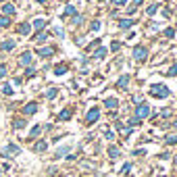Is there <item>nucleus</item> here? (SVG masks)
<instances>
[{
    "instance_id": "obj_24",
    "label": "nucleus",
    "mask_w": 177,
    "mask_h": 177,
    "mask_svg": "<svg viewBox=\"0 0 177 177\" xmlns=\"http://www.w3.org/2000/svg\"><path fill=\"white\" fill-rule=\"evenodd\" d=\"M156 10H158V4H152V6H148V10H146V13H148V15H154Z\"/></svg>"
},
{
    "instance_id": "obj_7",
    "label": "nucleus",
    "mask_w": 177,
    "mask_h": 177,
    "mask_svg": "<svg viewBox=\"0 0 177 177\" xmlns=\"http://www.w3.org/2000/svg\"><path fill=\"white\" fill-rule=\"evenodd\" d=\"M36 111H38V104L36 102H29V104L23 106V115H34Z\"/></svg>"
},
{
    "instance_id": "obj_27",
    "label": "nucleus",
    "mask_w": 177,
    "mask_h": 177,
    "mask_svg": "<svg viewBox=\"0 0 177 177\" xmlns=\"http://www.w3.org/2000/svg\"><path fill=\"white\" fill-rule=\"evenodd\" d=\"M65 15H67V17H69V15H75V6H67V8H65Z\"/></svg>"
},
{
    "instance_id": "obj_36",
    "label": "nucleus",
    "mask_w": 177,
    "mask_h": 177,
    "mask_svg": "<svg viewBox=\"0 0 177 177\" xmlns=\"http://www.w3.org/2000/svg\"><path fill=\"white\" fill-rule=\"evenodd\" d=\"M4 75H6V67H4V65H0V79H2Z\"/></svg>"
},
{
    "instance_id": "obj_9",
    "label": "nucleus",
    "mask_w": 177,
    "mask_h": 177,
    "mask_svg": "<svg viewBox=\"0 0 177 177\" xmlns=\"http://www.w3.org/2000/svg\"><path fill=\"white\" fill-rule=\"evenodd\" d=\"M131 25H133V19H121V21H119V27H121V29H129Z\"/></svg>"
},
{
    "instance_id": "obj_38",
    "label": "nucleus",
    "mask_w": 177,
    "mask_h": 177,
    "mask_svg": "<svg viewBox=\"0 0 177 177\" xmlns=\"http://www.w3.org/2000/svg\"><path fill=\"white\" fill-rule=\"evenodd\" d=\"M167 142H169V144H177V135H171V137H167Z\"/></svg>"
},
{
    "instance_id": "obj_15",
    "label": "nucleus",
    "mask_w": 177,
    "mask_h": 177,
    "mask_svg": "<svg viewBox=\"0 0 177 177\" xmlns=\"http://www.w3.org/2000/svg\"><path fill=\"white\" fill-rule=\"evenodd\" d=\"M34 27H36L38 31H40V29H44V27H46V21H44V19H36V21H34Z\"/></svg>"
},
{
    "instance_id": "obj_2",
    "label": "nucleus",
    "mask_w": 177,
    "mask_h": 177,
    "mask_svg": "<svg viewBox=\"0 0 177 177\" xmlns=\"http://www.w3.org/2000/svg\"><path fill=\"white\" fill-rule=\"evenodd\" d=\"M148 115H150V106H148V104H144V102H142V104H137V108H135V117L142 121V119H146Z\"/></svg>"
},
{
    "instance_id": "obj_26",
    "label": "nucleus",
    "mask_w": 177,
    "mask_h": 177,
    "mask_svg": "<svg viewBox=\"0 0 177 177\" xmlns=\"http://www.w3.org/2000/svg\"><path fill=\"white\" fill-rule=\"evenodd\" d=\"M2 94L10 96V94H13V88H10V86H2Z\"/></svg>"
},
{
    "instance_id": "obj_14",
    "label": "nucleus",
    "mask_w": 177,
    "mask_h": 177,
    "mask_svg": "<svg viewBox=\"0 0 177 177\" xmlns=\"http://www.w3.org/2000/svg\"><path fill=\"white\" fill-rule=\"evenodd\" d=\"M106 52H108L106 48H98V50L94 52V58H104V56H106Z\"/></svg>"
},
{
    "instance_id": "obj_10",
    "label": "nucleus",
    "mask_w": 177,
    "mask_h": 177,
    "mask_svg": "<svg viewBox=\"0 0 177 177\" xmlns=\"http://www.w3.org/2000/svg\"><path fill=\"white\" fill-rule=\"evenodd\" d=\"M127 84H129V75H121V77H119V81H117V86H119V88H127Z\"/></svg>"
},
{
    "instance_id": "obj_40",
    "label": "nucleus",
    "mask_w": 177,
    "mask_h": 177,
    "mask_svg": "<svg viewBox=\"0 0 177 177\" xmlns=\"http://www.w3.org/2000/svg\"><path fill=\"white\" fill-rule=\"evenodd\" d=\"M137 4H142V0H133V6H137Z\"/></svg>"
},
{
    "instance_id": "obj_1",
    "label": "nucleus",
    "mask_w": 177,
    "mask_h": 177,
    "mask_svg": "<svg viewBox=\"0 0 177 177\" xmlns=\"http://www.w3.org/2000/svg\"><path fill=\"white\" fill-rule=\"evenodd\" d=\"M150 94L156 96V98H167V96H169V88L163 86V84H152V86H150Z\"/></svg>"
},
{
    "instance_id": "obj_35",
    "label": "nucleus",
    "mask_w": 177,
    "mask_h": 177,
    "mask_svg": "<svg viewBox=\"0 0 177 177\" xmlns=\"http://www.w3.org/2000/svg\"><path fill=\"white\" fill-rule=\"evenodd\" d=\"M31 75H36V69L34 67H27V77H31Z\"/></svg>"
},
{
    "instance_id": "obj_4",
    "label": "nucleus",
    "mask_w": 177,
    "mask_h": 177,
    "mask_svg": "<svg viewBox=\"0 0 177 177\" xmlns=\"http://www.w3.org/2000/svg\"><path fill=\"white\" fill-rule=\"evenodd\" d=\"M146 56H148V50H146L144 46H137V48L133 50V58H135V60H146Z\"/></svg>"
},
{
    "instance_id": "obj_29",
    "label": "nucleus",
    "mask_w": 177,
    "mask_h": 177,
    "mask_svg": "<svg viewBox=\"0 0 177 177\" xmlns=\"http://www.w3.org/2000/svg\"><path fill=\"white\" fill-rule=\"evenodd\" d=\"M36 42H40V44L46 42V34H38V36H36Z\"/></svg>"
},
{
    "instance_id": "obj_32",
    "label": "nucleus",
    "mask_w": 177,
    "mask_h": 177,
    "mask_svg": "<svg viewBox=\"0 0 177 177\" xmlns=\"http://www.w3.org/2000/svg\"><path fill=\"white\" fill-rule=\"evenodd\" d=\"M98 29H100V21H94L92 23V31H98Z\"/></svg>"
},
{
    "instance_id": "obj_17",
    "label": "nucleus",
    "mask_w": 177,
    "mask_h": 177,
    "mask_svg": "<svg viewBox=\"0 0 177 177\" xmlns=\"http://www.w3.org/2000/svg\"><path fill=\"white\" fill-rule=\"evenodd\" d=\"M69 117H71V111H69V108H65V111H60V115H58V119H60V121H67Z\"/></svg>"
},
{
    "instance_id": "obj_3",
    "label": "nucleus",
    "mask_w": 177,
    "mask_h": 177,
    "mask_svg": "<svg viewBox=\"0 0 177 177\" xmlns=\"http://www.w3.org/2000/svg\"><path fill=\"white\" fill-rule=\"evenodd\" d=\"M98 117H100V111H98V108H90V113L86 115V123H88V125L96 123V121H98Z\"/></svg>"
},
{
    "instance_id": "obj_20",
    "label": "nucleus",
    "mask_w": 177,
    "mask_h": 177,
    "mask_svg": "<svg viewBox=\"0 0 177 177\" xmlns=\"http://www.w3.org/2000/svg\"><path fill=\"white\" fill-rule=\"evenodd\" d=\"M69 150H71V148H69V146H63V148H58V152H56V156H58V158H60V156H65V154H67V152H69Z\"/></svg>"
},
{
    "instance_id": "obj_42",
    "label": "nucleus",
    "mask_w": 177,
    "mask_h": 177,
    "mask_svg": "<svg viewBox=\"0 0 177 177\" xmlns=\"http://www.w3.org/2000/svg\"><path fill=\"white\" fill-rule=\"evenodd\" d=\"M175 129H177V121H175Z\"/></svg>"
},
{
    "instance_id": "obj_19",
    "label": "nucleus",
    "mask_w": 177,
    "mask_h": 177,
    "mask_svg": "<svg viewBox=\"0 0 177 177\" xmlns=\"http://www.w3.org/2000/svg\"><path fill=\"white\" fill-rule=\"evenodd\" d=\"M2 10H4L6 15H13V13H15V6H13V4H4V6H2Z\"/></svg>"
},
{
    "instance_id": "obj_39",
    "label": "nucleus",
    "mask_w": 177,
    "mask_h": 177,
    "mask_svg": "<svg viewBox=\"0 0 177 177\" xmlns=\"http://www.w3.org/2000/svg\"><path fill=\"white\" fill-rule=\"evenodd\" d=\"M167 75H177V65H175V67H171V69H169V73H167Z\"/></svg>"
},
{
    "instance_id": "obj_5",
    "label": "nucleus",
    "mask_w": 177,
    "mask_h": 177,
    "mask_svg": "<svg viewBox=\"0 0 177 177\" xmlns=\"http://www.w3.org/2000/svg\"><path fill=\"white\" fill-rule=\"evenodd\" d=\"M17 152H19V146H17V144H8V146L4 148L2 154H4V156H15Z\"/></svg>"
},
{
    "instance_id": "obj_33",
    "label": "nucleus",
    "mask_w": 177,
    "mask_h": 177,
    "mask_svg": "<svg viewBox=\"0 0 177 177\" xmlns=\"http://www.w3.org/2000/svg\"><path fill=\"white\" fill-rule=\"evenodd\" d=\"M133 125H140V119L137 117H133L131 121H129V127H133Z\"/></svg>"
},
{
    "instance_id": "obj_37",
    "label": "nucleus",
    "mask_w": 177,
    "mask_h": 177,
    "mask_svg": "<svg viewBox=\"0 0 177 177\" xmlns=\"http://www.w3.org/2000/svg\"><path fill=\"white\" fill-rule=\"evenodd\" d=\"M125 2H127V0H113V4H115V6H123Z\"/></svg>"
},
{
    "instance_id": "obj_6",
    "label": "nucleus",
    "mask_w": 177,
    "mask_h": 177,
    "mask_svg": "<svg viewBox=\"0 0 177 177\" xmlns=\"http://www.w3.org/2000/svg\"><path fill=\"white\" fill-rule=\"evenodd\" d=\"M29 63H31V52H23V54H21V58H19V65L29 67Z\"/></svg>"
},
{
    "instance_id": "obj_12",
    "label": "nucleus",
    "mask_w": 177,
    "mask_h": 177,
    "mask_svg": "<svg viewBox=\"0 0 177 177\" xmlns=\"http://www.w3.org/2000/svg\"><path fill=\"white\" fill-rule=\"evenodd\" d=\"M38 54H40V56H52V54H54V48H40Z\"/></svg>"
},
{
    "instance_id": "obj_25",
    "label": "nucleus",
    "mask_w": 177,
    "mask_h": 177,
    "mask_svg": "<svg viewBox=\"0 0 177 177\" xmlns=\"http://www.w3.org/2000/svg\"><path fill=\"white\" fill-rule=\"evenodd\" d=\"M15 127H17V129L25 127V119H17V121H15Z\"/></svg>"
},
{
    "instance_id": "obj_22",
    "label": "nucleus",
    "mask_w": 177,
    "mask_h": 177,
    "mask_svg": "<svg viewBox=\"0 0 177 177\" xmlns=\"http://www.w3.org/2000/svg\"><path fill=\"white\" fill-rule=\"evenodd\" d=\"M10 25V19L8 17H0V27H8Z\"/></svg>"
},
{
    "instance_id": "obj_8",
    "label": "nucleus",
    "mask_w": 177,
    "mask_h": 177,
    "mask_svg": "<svg viewBox=\"0 0 177 177\" xmlns=\"http://www.w3.org/2000/svg\"><path fill=\"white\" fill-rule=\"evenodd\" d=\"M29 31H31V25H29V23H21V25H19V34H21V36H27Z\"/></svg>"
},
{
    "instance_id": "obj_23",
    "label": "nucleus",
    "mask_w": 177,
    "mask_h": 177,
    "mask_svg": "<svg viewBox=\"0 0 177 177\" xmlns=\"http://www.w3.org/2000/svg\"><path fill=\"white\" fill-rule=\"evenodd\" d=\"M56 94H58V92H56V88H50L48 92H46V98H56Z\"/></svg>"
},
{
    "instance_id": "obj_13",
    "label": "nucleus",
    "mask_w": 177,
    "mask_h": 177,
    "mask_svg": "<svg viewBox=\"0 0 177 177\" xmlns=\"http://www.w3.org/2000/svg\"><path fill=\"white\" fill-rule=\"evenodd\" d=\"M13 48H15V40H6V42H2V50L8 52V50H13Z\"/></svg>"
},
{
    "instance_id": "obj_31",
    "label": "nucleus",
    "mask_w": 177,
    "mask_h": 177,
    "mask_svg": "<svg viewBox=\"0 0 177 177\" xmlns=\"http://www.w3.org/2000/svg\"><path fill=\"white\" fill-rule=\"evenodd\" d=\"M42 131V127H40V125H36V127H34V129H31V135H34V137H36V135H38V133Z\"/></svg>"
},
{
    "instance_id": "obj_41",
    "label": "nucleus",
    "mask_w": 177,
    "mask_h": 177,
    "mask_svg": "<svg viewBox=\"0 0 177 177\" xmlns=\"http://www.w3.org/2000/svg\"><path fill=\"white\" fill-rule=\"evenodd\" d=\"M40 2H42V4H44V2H46V0H40Z\"/></svg>"
},
{
    "instance_id": "obj_21",
    "label": "nucleus",
    "mask_w": 177,
    "mask_h": 177,
    "mask_svg": "<svg viewBox=\"0 0 177 177\" xmlns=\"http://www.w3.org/2000/svg\"><path fill=\"white\" fill-rule=\"evenodd\" d=\"M108 156H111V158H117V156H119V150H117L115 146H111V148H108Z\"/></svg>"
},
{
    "instance_id": "obj_16",
    "label": "nucleus",
    "mask_w": 177,
    "mask_h": 177,
    "mask_svg": "<svg viewBox=\"0 0 177 177\" xmlns=\"http://www.w3.org/2000/svg\"><path fill=\"white\" fill-rule=\"evenodd\" d=\"M46 148H48V144H46V142H42V140H40V142L34 146V150H38V152H44Z\"/></svg>"
},
{
    "instance_id": "obj_11",
    "label": "nucleus",
    "mask_w": 177,
    "mask_h": 177,
    "mask_svg": "<svg viewBox=\"0 0 177 177\" xmlns=\"http://www.w3.org/2000/svg\"><path fill=\"white\" fill-rule=\"evenodd\" d=\"M104 104H106L108 108H117V106H119V100H117V98H106Z\"/></svg>"
},
{
    "instance_id": "obj_34",
    "label": "nucleus",
    "mask_w": 177,
    "mask_h": 177,
    "mask_svg": "<svg viewBox=\"0 0 177 177\" xmlns=\"http://www.w3.org/2000/svg\"><path fill=\"white\" fill-rule=\"evenodd\" d=\"M73 23L79 25V23H81V15H75V17H73Z\"/></svg>"
},
{
    "instance_id": "obj_30",
    "label": "nucleus",
    "mask_w": 177,
    "mask_h": 177,
    "mask_svg": "<svg viewBox=\"0 0 177 177\" xmlns=\"http://www.w3.org/2000/svg\"><path fill=\"white\" fill-rule=\"evenodd\" d=\"M129 171H131V165H125V167H123V169H121V175H127V173H129Z\"/></svg>"
},
{
    "instance_id": "obj_18",
    "label": "nucleus",
    "mask_w": 177,
    "mask_h": 177,
    "mask_svg": "<svg viewBox=\"0 0 177 177\" xmlns=\"http://www.w3.org/2000/svg\"><path fill=\"white\" fill-rule=\"evenodd\" d=\"M54 73H56V75H65V73H67V67H65V65H56Z\"/></svg>"
},
{
    "instance_id": "obj_28",
    "label": "nucleus",
    "mask_w": 177,
    "mask_h": 177,
    "mask_svg": "<svg viewBox=\"0 0 177 177\" xmlns=\"http://www.w3.org/2000/svg\"><path fill=\"white\" fill-rule=\"evenodd\" d=\"M173 36H175V29H171V27L165 29V38H173Z\"/></svg>"
}]
</instances>
